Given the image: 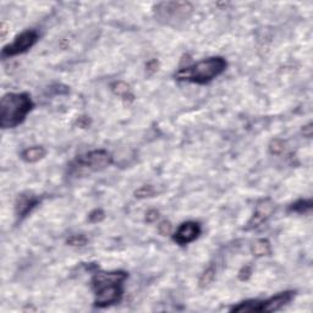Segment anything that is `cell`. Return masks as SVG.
Listing matches in <instances>:
<instances>
[{
    "label": "cell",
    "instance_id": "9c48e42d",
    "mask_svg": "<svg viewBox=\"0 0 313 313\" xmlns=\"http://www.w3.org/2000/svg\"><path fill=\"white\" fill-rule=\"evenodd\" d=\"M39 203V197L35 196V193L29 192V191L20 193L16 198V202H15V213H16L17 218H20V219L26 218Z\"/></svg>",
    "mask_w": 313,
    "mask_h": 313
},
{
    "label": "cell",
    "instance_id": "9a60e30c",
    "mask_svg": "<svg viewBox=\"0 0 313 313\" xmlns=\"http://www.w3.org/2000/svg\"><path fill=\"white\" fill-rule=\"evenodd\" d=\"M313 202L312 200H299L296 202L292 203L289 207V212L299 213V214H305L309 213L312 209Z\"/></svg>",
    "mask_w": 313,
    "mask_h": 313
},
{
    "label": "cell",
    "instance_id": "7c38bea8",
    "mask_svg": "<svg viewBox=\"0 0 313 313\" xmlns=\"http://www.w3.org/2000/svg\"><path fill=\"white\" fill-rule=\"evenodd\" d=\"M110 87H111V91H113V93L115 94V96L123 98L124 101L126 102L135 101V96L134 93H132L131 88H130V86L127 85V83L123 82V81H116V82L111 83Z\"/></svg>",
    "mask_w": 313,
    "mask_h": 313
},
{
    "label": "cell",
    "instance_id": "52a82bcc",
    "mask_svg": "<svg viewBox=\"0 0 313 313\" xmlns=\"http://www.w3.org/2000/svg\"><path fill=\"white\" fill-rule=\"evenodd\" d=\"M201 231L202 229L197 221H185L176 229L175 234L173 235V240L180 246L188 245L201 235Z\"/></svg>",
    "mask_w": 313,
    "mask_h": 313
},
{
    "label": "cell",
    "instance_id": "8992f818",
    "mask_svg": "<svg viewBox=\"0 0 313 313\" xmlns=\"http://www.w3.org/2000/svg\"><path fill=\"white\" fill-rule=\"evenodd\" d=\"M113 163V157L109 152L104 149H97V151L88 152L85 156H81L76 159V165L78 168H87V169L97 170L105 169L106 167L111 165Z\"/></svg>",
    "mask_w": 313,
    "mask_h": 313
},
{
    "label": "cell",
    "instance_id": "8fae6325",
    "mask_svg": "<svg viewBox=\"0 0 313 313\" xmlns=\"http://www.w3.org/2000/svg\"><path fill=\"white\" fill-rule=\"evenodd\" d=\"M47 154V151H45L44 147L42 146H35V147H30V148H26L24 152L21 153V159L26 163H35L38 160L43 159Z\"/></svg>",
    "mask_w": 313,
    "mask_h": 313
},
{
    "label": "cell",
    "instance_id": "cb8c5ba5",
    "mask_svg": "<svg viewBox=\"0 0 313 313\" xmlns=\"http://www.w3.org/2000/svg\"><path fill=\"white\" fill-rule=\"evenodd\" d=\"M158 218H159V212L157 209H151L147 212L146 214V221L147 223H154Z\"/></svg>",
    "mask_w": 313,
    "mask_h": 313
},
{
    "label": "cell",
    "instance_id": "ba28073f",
    "mask_svg": "<svg viewBox=\"0 0 313 313\" xmlns=\"http://www.w3.org/2000/svg\"><path fill=\"white\" fill-rule=\"evenodd\" d=\"M273 212H274V203L272 202L269 198L262 200L261 202H258V205H257L256 210H254L251 219L247 221V224H246L245 229L246 230H252V229L258 228L259 225H262L264 221L271 217Z\"/></svg>",
    "mask_w": 313,
    "mask_h": 313
},
{
    "label": "cell",
    "instance_id": "3957f363",
    "mask_svg": "<svg viewBox=\"0 0 313 313\" xmlns=\"http://www.w3.org/2000/svg\"><path fill=\"white\" fill-rule=\"evenodd\" d=\"M226 66L228 63L224 58L212 57L180 69L175 73V78L177 81L206 85L221 75L226 70Z\"/></svg>",
    "mask_w": 313,
    "mask_h": 313
},
{
    "label": "cell",
    "instance_id": "7402d4cb",
    "mask_svg": "<svg viewBox=\"0 0 313 313\" xmlns=\"http://www.w3.org/2000/svg\"><path fill=\"white\" fill-rule=\"evenodd\" d=\"M251 274H252L251 266H245L241 268L240 272H239V279L243 281H245V280H247L248 278H250Z\"/></svg>",
    "mask_w": 313,
    "mask_h": 313
},
{
    "label": "cell",
    "instance_id": "603a6c76",
    "mask_svg": "<svg viewBox=\"0 0 313 313\" xmlns=\"http://www.w3.org/2000/svg\"><path fill=\"white\" fill-rule=\"evenodd\" d=\"M158 68H159V63H158L157 59L149 60V62L146 64V71L148 72V75H153L154 72H157Z\"/></svg>",
    "mask_w": 313,
    "mask_h": 313
},
{
    "label": "cell",
    "instance_id": "e0dca14e",
    "mask_svg": "<svg viewBox=\"0 0 313 313\" xmlns=\"http://www.w3.org/2000/svg\"><path fill=\"white\" fill-rule=\"evenodd\" d=\"M156 195V190L152 185H144V186L139 187V190L135 191V197L139 198V200H143V198L153 197Z\"/></svg>",
    "mask_w": 313,
    "mask_h": 313
},
{
    "label": "cell",
    "instance_id": "ac0fdd59",
    "mask_svg": "<svg viewBox=\"0 0 313 313\" xmlns=\"http://www.w3.org/2000/svg\"><path fill=\"white\" fill-rule=\"evenodd\" d=\"M87 243L88 239L85 235H82V234H80V235H71L66 240V243L72 246V247H82V246L87 245Z\"/></svg>",
    "mask_w": 313,
    "mask_h": 313
},
{
    "label": "cell",
    "instance_id": "ffe728a7",
    "mask_svg": "<svg viewBox=\"0 0 313 313\" xmlns=\"http://www.w3.org/2000/svg\"><path fill=\"white\" fill-rule=\"evenodd\" d=\"M105 218V213L103 212L102 209L97 208V209H93L92 212L88 214V221L92 224H97V223H101L102 220Z\"/></svg>",
    "mask_w": 313,
    "mask_h": 313
},
{
    "label": "cell",
    "instance_id": "30bf717a",
    "mask_svg": "<svg viewBox=\"0 0 313 313\" xmlns=\"http://www.w3.org/2000/svg\"><path fill=\"white\" fill-rule=\"evenodd\" d=\"M295 291H284L279 292L276 296H272L271 299L264 300L261 304V312H277L286 306L287 304L292 301L295 297Z\"/></svg>",
    "mask_w": 313,
    "mask_h": 313
},
{
    "label": "cell",
    "instance_id": "d4e9b609",
    "mask_svg": "<svg viewBox=\"0 0 313 313\" xmlns=\"http://www.w3.org/2000/svg\"><path fill=\"white\" fill-rule=\"evenodd\" d=\"M77 125H78V127H82V129H85V127H87L88 125H90V120H88L86 116H81V118H78V120H77Z\"/></svg>",
    "mask_w": 313,
    "mask_h": 313
},
{
    "label": "cell",
    "instance_id": "2e32d148",
    "mask_svg": "<svg viewBox=\"0 0 313 313\" xmlns=\"http://www.w3.org/2000/svg\"><path fill=\"white\" fill-rule=\"evenodd\" d=\"M215 278V268L214 266H209L208 268H206V271L203 272L202 276L200 278V286L201 287H206L209 284H212L213 280Z\"/></svg>",
    "mask_w": 313,
    "mask_h": 313
},
{
    "label": "cell",
    "instance_id": "44dd1931",
    "mask_svg": "<svg viewBox=\"0 0 313 313\" xmlns=\"http://www.w3.org/2000/svg\"><path fill=\"white\" fill-rule=\"evenodd\" d=\"M172 230H173V225L169 220H163L162 223L158 225V231H159L160 235L163 236L172 234Z\"/></svg>",
    "mask_w": 313,
    "mask_h": 313
},
{
    "label": "cell",
    "instance_id": "5b68a950",
    "mask_svg": "<svg viewBox=\"0 0 313 313\" xmlns=\"http://www.w3.org/2000/svg\"><path fill=\"white\" fill-rule=\"evenodd\" d=\"M38 38H39V35L35 30H27V31L22 32L21 35H19L15 38L14 42L2 48L1 57L5 59V58H11L24 54L37 43Z\"/></svg>",
    "mask_w": 313,
    "mask_h": 313
},
{
    "label": "cell",
    "instance_id": "4fadbf2b",
    "mask_svg": "<svg viewBox=\"0 0 313 313\" xmlns=\"http://www.w3.org/2000/svg\"><path fill=\"white\" fill-rule=\"evenodd\" d=\"M261 304L259 300H248V301L241 302L236 305L233 309H230V312H239V313H250V312H261Z\"/></svg>",
    "mask_w": 313,
    "mask_h": 313
},
{
    "label": "cell",
    "instance_id": "6da1fadb",
    "mask_svg": "<svg viewBox=\"0 0 313 313\" xmlns=\"http://www.w3.org/2000/svg\"><path fill=\"white\" fill-rule=\"evenodd\" d=\"M129 274L123 271L97 272L92 277L94 306L98 309L118 304L124 295V282Z\"/></svg>",
    "mask_w": 313,
    "mask_h": 313
},
{
    "label": "cell",
    "instance_id": "5bb4252c",
    "mask_svg": "<svg viewBox=\"0 0 313 313\" xmlns=\"http://www.w3.org/2000/svg\"><path fill=\"white\" fill-rule=\"evenodd\" d=\"M251 252L253 256L256 257H264V256H269L272 253V247H271V243L266 239H259L256 243L252 245Z\"/></svg>",
    "mask_w": 313,
    "mask_h": 313
},
{
    "label": "cell",
    "instance_id": "277c9868",
    "mask_svg": "<svg viewBox=\"0 0 313 313\" xmlns=\"http://www.w3.org/2000/svg\"><path fill=\"white\" fill-rule=\"evenodd\" d=\"M193 12V5L188 1H162L154 6L156 19L168 26H180L187 21Z\"/></svg>",
    "mask_w": 313,
    "mask_h": 313
},
{
    "label": "cell",
    "instance_id": "d6986e66",
    "mask_svg": "<svg viewBox=\"0 0 313 313\" xmlns=\"http://www.w3.org/2000/svg\"><path fill=\"white\" fill-rule=\"evenodd\" d=\"M285 149V142L282 139H276L269 143V152L274 156H278V154H281Z\"/></svg>",
    "mask_w": 313,
    "mask_h": 313
},
{
    "label": "cell",
    "instance_id": "484cf974",
    "mask_svg": "<svg viewBox=\"0 0 313 313\" xmlns=\"http://www.w3.org/2000/svg\"><path fill=\"white\" fill-rule=\"evenodd\" d=\"M302 134H304V136L306 137H311L312 136V124H307V125H305L304 127H302Z\"/></svg>",
    "mask_w": 313,
    "mask_h": 313
},
{
    "label": "cell",
    "instance_id": "7a4b0ae2",
    "mask_svg": "<svg viewBox=\"0 0 313 313\" xmlns=\"http://www.w3.org/2000/svg\"><path fill=\"white\" fill-rule=\"evenodd\" d=\"M33 109V102L29 93H6L0 104V126L14 129L26 120Z\"/></svg>",
    "mask_w": 313,
    "mask_h": 313
}]
</instances>
